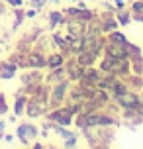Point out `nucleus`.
Masks as SVG:
<instances>
[{
  "mask_svg": "<svg viewBox=\"0 0 143 149\" xmlns=\"http://www.w3.org/2000/svg\"><path fill=\"white\" fill-rule=\"evenodd\" d=\"M14 74H16V63L14 61L0 63V79H12Z\"/></svg>",
  "mask_w": 143,
  "mask_h": 149,
  "instance_id": "2",
  "label": "nucleus"
},
{
  "mask_svg": "<svg viewBox=\"0 0 143 149\" xmlns=\"http://www.w3.org/2000/svg\"><path fill=\"white\" fill-rule=\"evenodd\" d=\"M26 104H28V100H26L24 96H20L18 100H16V104H14V114H16V116H22V114H24Z\"/></svg>",
  "mask_w": 143,
  "mask_h": 149,
  "instance_id": "3",
  "label": "nucleus"
},
{
  "mask_svg": "<svg viewBox=\"0 0 143 149\" xmlns=\"http://www.w3.org/2000/svg\"><path fill=\"white\" fill-rule=\"evenodd\" d=\"M2 139H4L6 143H14V135H12V134H8V135H2Z\"/></svg>",
  "mask_w": 143,
  "mask_h": 149,
  "instance_id": "7",
  "label": "nucleus"
},
{
  "mask_svg": "<svg viewBox=\"0 0 143 149\" xmlns=\"http://www.w3.org/2000/svg\"><path fill=\"white\" fill-rule=\"evenodd\" d=\"M8 2H10L12 6H22L24 4V0H8Z\"/></svg>",
  "mask_w": 143,
  "mask_h": 149,
  "instance_id": "10",
  "label": "nucleus"
},
{
  "mask_svg": "<svg viewBox=\"0 0 143 149\" xmlns=\"http://www.w3.org/2000/svg\"><path fill=\"white\" fill-rule=\"evenodd\" d=\"M0 53H2V49H0Z\"/></svg>",
  "mask_w": 143,
  "mask_h": 149,
  "instance_id": "12",
  "label": "nucleus"
},
{
  "mask_svg": "<svg viewBox=\"0 0 143 149\" xmlns=\"http://www.w3.org/2000/svg\"><path fill=\"white\" fill-rule=\"evenodd\" d=\"M26 16H28V18H33V16H35V10H28V14H26Z\"/></svg>",
  "mask_w": 143,
  "mask_h": 149,
  "instance_id": "11",
  "label": "nucleus"
},
{
  "mask_svg": "<svg viewBox=\"0 0 143 149\" xmlns=\"http://www.w3.org/2000/svg\"><path fill=\"white\" fill-rule=\"evenodd\" d=\"M6 112H8V104H6V100H4V96L0 94V116L6 114Z\"/></svg>",
  "mask_w": 143,
  "mask_h": 149,
  "instance_id": "6",
  "label": "nucleus"
},
{
  "mask_svg": "<svg viewBox=\"0 0 143 149\" xmlns=\"http://www.w3.org/2000/svg\"><path fill=\"white\" fill-rule=\"evenodd\" d=\"M53 2H55V0H53Z\"/></svg>",
  "mask_w": 143,
  "mask_h": 149,
  "instance_id": "13",
  "label": "nucleus"
},
{
  "mask_svg": "<svg viewBox=\"0 0 143 149\" xmlns=\"http://www.w3.org/2000/svg\"><path fill=\"white\" fill-rule=\"evenodd\" d=\"M16 135H18V139H22V143H30L31 139L37 137V127L33 124H20L16 127Z\"/></svg>",
  "mask_w": 143,
  "mask_h": 149,
  "instance_id": "1",
  "label": "nucleus"
},
{
  "mask_svg": "<svg viewBox=\"0 0 143 149\" xmlns=\"http://www.w3.org/2000/svg\"><path fill=\"white\" fill-rule=\"evenodd\" d=\"M4 130H6V122L0 120V139H2V135H4Z\"/></svg>",
  "mask_w": 143,
  "mask_h": 149,
  "instance_id": "8",
  "label": "nucleus"
},
{
  "mask_svg": "<svg viewBox=\"0 0 143 149\" xmlns=\"http://www.w3.org/2000/svg\"><path fill=\"white\" fill-rule=\"evenodd\" d=\"M31 4H33L35 8H41L43 4H45V2H43V0H31Z\"/></svg>",
  "mask_w": 143,
  "mask_h": 149,
  "instance_id": "9",
  "label": "nucleus"
},
{
  "mask_svg": "<svg viewBox=\"0 0 143 149\" xmlns=\"http://www.w3.org/2000/svg\"><path fill=\"white\" fill-rule=\"evenodd\" d=\"M28 63L33 65V67H41V65H45V61H41V57H35V55L28 57Z\"/></svg>",
  "mask_w": 143,
  "mask_h": 149,
  "instance_id": "5",
  "label": "nucleus"
},
{
  "mask_svg": "<svg viewBox=\"0 0 143 149\" xmlns=\"http://www.w3.org/2000/svg\"><path fill=\"white\" fill-rule=\"evenodd\" d=\"M61 63H63V57H61V55H53V57H49V61H47L49 67H59Z\"/></svg>",
  "mask_w": 143,
  "mask_h": 149,
  "instance_id": "4",
  "label": "nucleus"
}]
</instances>
